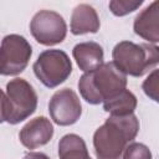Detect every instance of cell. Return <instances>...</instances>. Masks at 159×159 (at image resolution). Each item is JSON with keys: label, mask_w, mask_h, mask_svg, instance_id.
Listing matches in <instances>:
<instances>
[{"label": "cell", "mask_w": 159, "mask_h": 159, "mask_svg": "<svg viewBox=\"0 0 159 159\" xmlns=\"http://www.w3.org/2000/svg\"><path fill=\"white\" fill-rule=\"evenodd\" d=\"M37 80L47 88H56L72 73V62L68 55L57 48L42 51L32 66Z\"/></svg>", "instance_id": "obj_5"}, {"label": "cell", "mask_w": 159, "mask_h": 159, "mask_svg": "<svg viewBox=\"0 0 159 159\" xmlns=\"http://www.w3.org/2000/svg\"><path fill=\"white\" fill-rule=\"evenodd\" d=\"M158 80H159V71L158 68H154L149 76L144 80L143 84H142V89L144 91V93L150 98L153 99L154 102H158L159 101V96H158V88H159V84H158Z\"/></svg>", "instance_id": "obj_17"}, {"label": "cell", "mask_w": 159, "mask_h": 159, "mask_svg": "<svg viewBox=\"0 0 159 159\" xmlns=\"http://www.w3.org/2000/svg\"><path fill=\"white\" fill-rule=\"evenodd\" d=\"M72 56L80 70L84 73L92 72L104 63L103 47L94 41H84L77 43L72 48Z\"/></svg>", "instance_id": "obj_11"}, {"label": "cell", "mask_w": 159, "mask_h": 159, "mask_svg": "<svg viewBox=\"0 0 159 159\" xmlns=\"http://www.w3.org/2000/svg\"><path fill=\"white\" fill-rule=\"evenodd\" d=\"M127 76L113 62H104L97 70L83 73L78 81L81 97L89 104H99L125 89Z\"/></svg>", "instance_id": "obj_2"}, {"label": "cell", "mask_w": 159, "mask_h": 159, "mask_svg": "<svg viewBox=\"0 0 159 159\" xmlns=\"http://www.w3.org/2000/svg\"><path fill=\"white\" fill-rule=\"evenodd\" d=\"M143 4V0H112L108 4L111 12L114 16H125L137 9H139Z\"/></svg>", "instance_id": "obj_15"}, {"label": "cell", "mask_w": 159, "mask_h": 159, "mask_svg": "<svg viewBox=\"0 0 159 159\" xmlns=\"http://www.w3.org/2000/svg\"><path fill=\"white\" fill-rule=\"evenodd\" d=\"M112 62L125 76L142 77L154 70L159 62V48L152 43L120 41L112 51Z\"/></svg>", "instance_id": "obj_3"}, {"label": "cell", "mask_w": 159, "mask_h": 159, "mask_svg": "<svg viewBox=\"0 0 159 159\" xmlns=\"http://www.w3.org/2000/svg\"><path fill=\"white\" fill-rule=\"evenodd\" d=\"M22 159H51L48 155L45 153H39V152H29L24 155Z\"/></svg>", "instance_id": "obj_19"}, {"label": "cell", "mask_w": 159, "mask_h": 159, "mask_svg": "<svg viewBox=\"0 0 159 159\" xmlns=\"http://www.w3.org/2000/svg\"><path fill=\"white\" fill-rule=\"evenodd\" d=\"M122 159H153V155L145 144L133 142L125 147Z\"/></svg>", "instance_id": "obj_16"}, {"label": "cell", "mask_w": 159, "mask_h": 159, "mask_svg": "<svg viewBox=\"0 0 159 159\" xmlns=\"http://www.w3.org/2000/svg\"><path fill=\"white\" fill-rule=\"evenodd\" d=\"M50 117L57 125L75 124L82 114V104L77 93L71 88L56 91L48 102Z\"/></svg>", "instance_id": "obj_8"}, {"label": "cell", "mask_w": 159, "mask_h": 159, "mask_svg": "<svg viewBox=\"0 0 159 159\" xmlns=\"http://www.w3.org/2000/svg\"><path fill=\"white\" fill-rule=\"evenodd\" d=\"M7 113L6 122L9 124H19L35 113L37 108V93L25 78L15 77L6 83Z\"/></svg>", "instance_id": "obj_4"}, {"label": "cell", "mask_w": 159, "mask_h": 159, "mask_svg": "<svg viewBox=\"0 0 159 159\" xmlns=\"http://www.w3.org/2000/svg\"><path fill=\"white\" fill-rule=\"evenodd\" d=\"M6 113H7V99L6 94L2 89H0V124L6 122Z\"/></svg>", "instance_id": "obj_18"}, {"label": "cell", "mask_w": 159, "mask_h": 159, "mask_svg": "<svg viewBox=\"0 0 159 159\" xmlns=\"http://www.w3.org/2000/svg\"><path fill=\"white\" fill-rule=\"evenodd\" d=\"M53 137V125L46 117H36L30 119L19 132L21 144L27 149H36L46 145Z\"/></svg>", "instance_id": "obj_9"}, {"label": "cell", "mask_w": 159, "mask_h": 159, "mask_svg": "<svg viewBox=\"0 0 159 159\" xmlns=\"http://www.w3.org/2000/svg\"><path fill=\"white\" fill-rule=\"evenodd\" d=\"M99 26V17L93 6L88 4H80L72 10L70 29L73 35L96 34L98 32Z\"/></svg>", "instance_id": "obj_12"}, {"label": "cell", "mask_w": 159, "mask_h": 159, "mask_svg": "<svg viewBox=\"0 0 159 159\" xmlns=\"http://www.w3.org/2000/svg\"><path fill=\"white\" fill-rule=\"evenodd\" d=\"M133 30L135 35L149 43L159 42V2L153 1L144 7L134 19Z\"/></svg>", "instance_id": "obj_10"}, {"label": "cell", "mask_w": 159, "mask_h": 159, "mask_svg": "<svg viewBox=\"0 0 159 159\" xmlns=\"http://www.w3.org/2000/svg\"><path fill=\"white\" fill-rule=\"evenodd\" d=\"M139 127V119L134 113L109 116L93 134L97 159H120L125 147L135 139Z\"/></svg>", "instance_id": "obj_1"}, {"label": "cell", "mask_w": 159, "mask_h": 159, "mask_svg": "<svg viewBox=\"0 0 159 159\" xmlns=\"http://www.w3.org/2000/svg\"><path fill=\"white\" fill-rule=\"evenodd\" d=\"M31 56L32 47L24 36L6 35L0 45V75L15 76L21 73L27 67Z\"/></svg>", "instance_id": "obj_6"}, {"label": "cell", "mask_w": 159, "mask_h": 159, "mask_svg": "<svg viewBox=\"0 0 159 159\" xmlns=\"http://www.w3.org/2000/svg\"><path fill=\"white\" fill-rule=\"evenodd\" d=\"M32 37L43 46L61 43L67 35V25L62 15L52 10L37 11L30 21Z\"/></svg>", "instance_id": "obj_7"}, {"label": "cell", "mask_w": 159, "mask_h": 159, "mask_svg": "<svg viewBox=\"0 0 159 159\" xmlns=\"http://www.w3.org/2000/svg\"><path fill=\"white\" fill-rule=\"evenodd\" d=\"M137 97L129 89H123L103 102V109L111 116H128L137 108Z\"/></svg>", "instance_id": "obj_14"}, {"label": "cell", "mask_w": 159, "mask_h": 159, "mask_svg": "<svg viewBox=\"0 0 159 159\" xmlns=\"http://www.w3.org/2000/svg\"><path fill=\"white\" fill-rule=\"evenodd\" d=\"M60 159H92L89 157L86 142L75 133L63 135L58 142Z\"/></svg>", "instance_id": "obj_13"}]
</instances>
